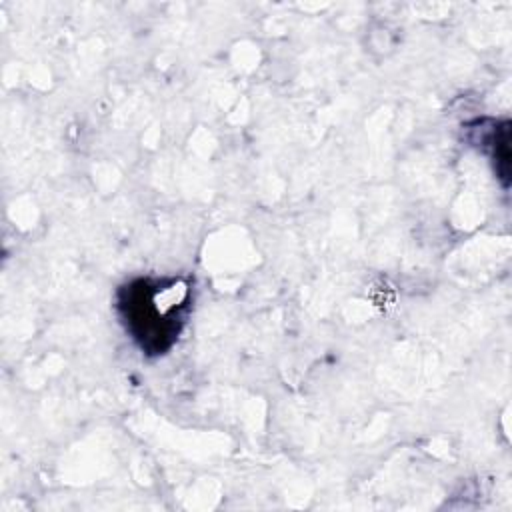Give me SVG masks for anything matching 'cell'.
Returning a JSON list of instances; mask_svg holds the SVG:
<instances>
[{"mask_svg":"<svg viewBox=\"0 0 512 512\" xmlns=\"http://www.w3.org/2000/svg\"><path fill=\"white\" fill-rule=\"evenodd\" d=\"M190 302V286L180 278L134 280L118 294L126 330L148 354H162L178 338Z\"/></svg>","mask_w":512,"mask_h":512,"instance_id":"obj_1","label":"cell"}]
</instances>
